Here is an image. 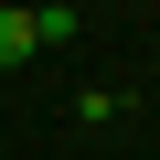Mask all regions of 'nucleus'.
Instances as JSON below:
<instances>
[{
    "label": "nucleus",
    "instance_id": "f257e3e1",
    "mask_svg": "<svg viewBox=\"0 0 160 160\" xmlns=\"http://www.w3.org/2000/svg\"><path fill=\"white\" fill-rule=\"evenodd\" d=\"M43 53V11H0V64H32Z\"/></svg>",
    "mask_w": 160,
    "mask_h": 160
}]
</instances>
